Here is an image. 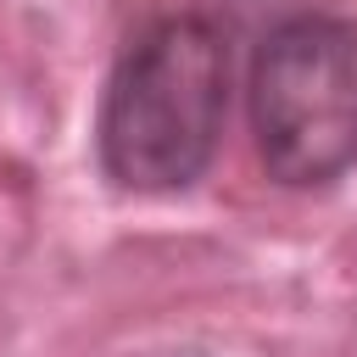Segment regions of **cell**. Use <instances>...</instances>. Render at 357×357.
I'll return each mask as SVG.
<instances>
[{"label": "cell", "mask_w": 357, "mask_h": 357, "mask_svg": "<svg viewBox=\"0 0 357 357\" xmlns=\"http://www.w3.org/2000/svg\"><path fill=\"white\" fill-rule=\"evenodd\" d=\"M229 112V39L206 17L151 22L112 67L95 151L112 184L167 195L212 167Z\"/></svg>", "instance_id": "cell-1"}, {"label": "cell", "mask_w": 357, "mask_h": 357, "mask_svg": "<svg viewBox=\"0 0 357 357\" xmlns=\"http://www.w3.org/2000/svg\"><path fill=\"white\" fill-rule=\"evenodd\" d=\"M251 134L262 167L312 190L357 167V22L284 17L251 56Z\"/></svg>", "instance_id": "cell-2"}]
</instances>
